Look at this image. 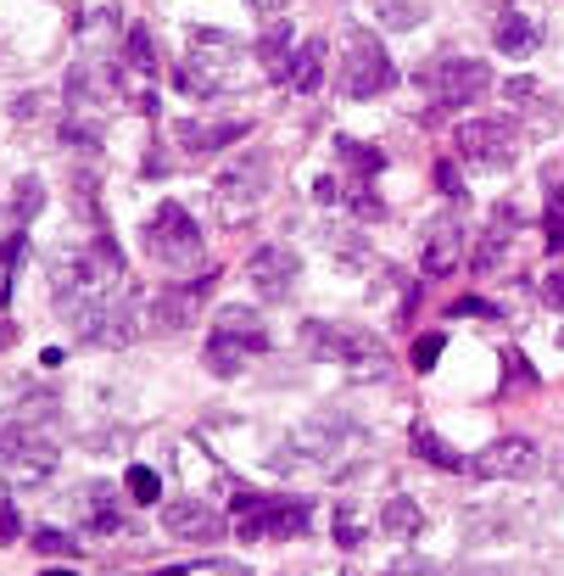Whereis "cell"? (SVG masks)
<instances>
[{"instance_id": "23", "label": "cell", "mask_w": 564, "mask_h": 576, "mask_svg": "<svg viewBox=\"0 0 564 576\" xmlns=\"http://www.w3.org/2000/svg\"><path fill=\"white\" fill-rule=\"evenodd\" d=\"M381 532H392L397 543H414V537L425 532V510H419L414 499H386V510H381Z\"/></svg>"}, {"instance_id": "48", "label": "cell", "mask_w": 564, "mask_h": 576, "mask_svg": "<svg viewBox=\"0 0 564 576\" xmlns=\"http://www.w3.org/2000/svg\"><path fill=\"white\" fill-rule=\"evenodd\" d=\"M503 7H509V0H503Z\"/></svg>"}, {"instance_id": "20", "label": "cell", "mask_w": 564, "mask_h": 576, "mask_svg": "<svg viewBox=\"0 0 564 576\" xmlns=\"http://www.w3.org/2000/svg\"><path fill=\"white\" fill-rule=\"evenodd\" d=\"M286 85L297 96H313L324 85V40H302L297 56H291V73H286Z\"/></svg>"}, {"instance_id": "47", "label": "cell", "mask_w": 564, "mask_h": 576, "mask_svg": "<svg viewBox=\"0 0 564 576\" xmlns=\"http://www.w3.org/2000/svg\"><path fill=\"white\" fill-rule=\"evenodd\" d=\"M168 576H184V570H168Z\"/></svg>"}, {"instance_id": "38", "label": "cell", "mask_w": 564, "mask_h": 576, "mask_svg": "<svg viewBox=\"0 0 564 576\" xmlns=\"http://www.w3.org/2000/svg\"><path fill=\"white\" fill-rule=\"evenodd\" d=\"M381 18L386 23H419V7H408V0H381Z\"/></svg>"}, {"instance_id": "14", "label": "cell", "mask_w": 564, "mask_h": 576, "mask_svg": "<svg viewBox=\"0 0 564 576\" xmlns=\"http://www.w3.org/2000/svg\"><path fill=\"white\" fill-rule=\"evenodd\" d=\"M268 185H274V169H268V151H246L241 162H230V169L219 174V202H257V196H268Z\"/></svg>"}, {"instance_id": "42", "label": "cell", "mask_w": 564, "mask_h": 576, "mask_svg": "<svg viewBox=\"0 0 564 576\" xmlns=\"http://www.w3.org/2000/svg\"><path fill=\"white\" fill-rule=\"evenodd\" d=\"M12 275H18V264H7V258H0V308L12 302Z\"/></svg>"}, {"instance_id": "22", "label": "cell", "mask_w": 564, "mask_h": 576, "mask_svg": "<svg viewBox=\"0 0 564 576\" xmlns=\"http://www.w3.org/2000/svg\"><path fill=\"white\" fill-rule=\"evenodd\" d=\"M84 510H89V532H124V515H118V487L113 481H89L84 492Z\"/></svg>"}, {"instance_id": "34", "label": "cell", "mask_w": 564, "mask_h": 576, "mask_svg": "<svg viewBox=\"0 0 564 576\" xmlns=\"http://www.w3.org/2000/svg\"><path fill=\"white\" fill-rule=\"evenodd\" d=\"M18 537H23V515H18L12 499H0V548H12Z\"/></svg>"}, {"instance_id": "39", "label": "cell", "mask_w": 564, "mask_h": 576, "mask_svg": "<svg viewBox=\"0 0 564 576\" xmlns=\"http://www.w3.org/2000/svg\"><path fill=\"white\" fill-rule=\"evenodd\" d=\"M503 370H509V381H531V386H536V370H525V359H520L514 348L503 353Z\"/></svg>"}, {"instance_id": "6", "label": "cell", "mask_w": 564, "mask_h": 576, "mask_svg": "<svg viewBox=\"0 0 564 576\" xmlns=\"http://www.w3.org/2000/svg\"><path fill=\"white\" fill-rule=\"evenodd\" d=\"M397 85V67L386 56V45L374 40L369 29H352L347 34V62H341V96L347 102H374Z\"/></svg>"}, {"instance_id": "12", "label": "cell", "mask_w": 564, "mask_h": 576, "mask_svg": "<svg viewBox=\"0 0 564 576\" xmlns=\"http://www.w3.org/2000/svg\"><path fill=\"white\" fill-rule=\"evenodd\" d=\"M73 324H78L84 342H96V348H124V342L135 337V308L102 297V302H89V313H78Z\"/></svg>"}, {"instance_id": "7", "label": "cell", "mask_w": 564, "mask_h": 576, "mask_svg": "<svg viewBox=\"0 0 564 576\" xmlns=\"http://www.w3.org/2000/svg\"><path fill=\"white\" fill-rule=\"evenodd\" d=\"M458 151L469 162H481V169H514V157H520V135L509 118H469L458 124Z\"/></svg>"}, {"instance_id": "8", "label": "cell", "mask_w": 564, "mask_h": 576, "mask_svg": "<svg viewBox=\"0 0 564 576\" xmlns=\"http://www.w3.org/2000/svg\"><path fill=\"white\" fill-rule=\"evenodd\" d=\"M313 526V504L308 499H263L246 521H235V537L257 543V537H274V543H291Z\"/></svg>"}, {"instance_id": "31", "label": "cell", "mask_w": 564, "mask_h": 576, "mask_svg": "<svg viewBox=\"0 0 564 576\" xmlns=\"http://www.w3.org/2000/svg\"><path fill=\"white\" fill-rule=\"evenodd\" d=\"M363 537H369V532H363V521L341 504V510H336V543H341V548H363Z\"/></svg>"}, {"instance_id": "49", "label": "cell", "mask_w": 564, "mask_h": 576, "mask_svg": "<svg viewBox=\"0 0 564 576\" xmlns=\"http://www.w3.org/2000/svg\"><path fill=\"white\" fill-rule=\"evenodd\" d=\"M558 342H564V337H558Z\"/></svg>"}, {"instance_id": "30", "label": "cell", "mask_w": 564, "mask_h": 576, "mask_svg": "<svg viewBox=\"0 0 564 576\" xmlns=\"http://www.w3.org/2000/svg\"><path fill=\"white\" fill-rule=\"evenodd\" d=\"M34 548H40V554H56V559H73V554H78V537H67L62 526H40V532H34Z\"/></svg>"}, {"instance_id": "19", "label": "cell", "mask_w": 564, "mask_h": 576, "mask_svg": "<svg viewBox=\"0 0 564 576\" xmlns=\"http://www.w3.org/2000/svg\"><path fill=\"white\" fill-rule=\"evenodd\" d=\"M492 45H498L503 56H514V62H520V56H531V51L542 45V29H536L531 18H520V12H503V18H498V29H492Z\"/></svg>"}, {"instance_id": "4", "label": "cell", "mask_w": 564, "mask_h": 576, "mask_svg": "<svg viewBox=\"0 0 564 576\" xmlns=\"http://www.w3.org/2000/svg\"><path fill=\"white\" fill-rule=\"evenodd\" d=\"M419 85L430 96V118H441V113H458L476 96H487L498 78H492V67L481 56H430L419 67Z\"/></svg>"}, {"instance_id": "33", "label": "cell", "mask_w": 564, "mask_h": 576, "mask_svg": "<svg viewBox=\"0 0 564 576\" xmlns=\"http://www.w3.org/2000/svg\"><path fill=\"white\" fill-rule=\"evenodd\" d=\"M430 185L441 191V196H453V202H464V180H458V169H453V162L441 157L436 162V169H430Z\"/></svg>"}, {"instance_id": "13", "label": "cell", "mask_w": 564, "mask_h": 576, "mask_svg": "<svg viewBox=\"0 0 564 576\" xmlns=\"http://www.w3.org/2000/svg\"><path fill=\"white\" fill-rule=\"evenodd\" d=\"M246 275H252V286H257V291H268V302H279V297H291V286H297L302 264H297L291 246H257L252 264H246Z\"/></svg>"}, {"instance_id": "1", "label": "cell", "mask_w": 564, "mask_h": 576, "mask_svg": "<svg viewBox=\"0 0 564 576\" xmlns=\"http://www.w3.org/2000/svg\"><path fill=\"white\" fill-rule=\"evenodd\" d=\"M241 73V45L235 34H219V29H196L191 51H184V62L173 67V85L184 96H213V90H230Z\"/></svg>"}, {"instance_id": "17", "label": "cell", "mask_w": 564, "mask_h": 576, "mask_svg": "<svg viewBox=\"0 0 564 576\" xmlns=\"http://www.w3.org/2000/svg\"><path fill=\"white\" fill-rule=\"evenodd\" d=\"M252 353H268V342H246V337H230V331H213L207 337V348H202V364L213 370V375H241L246 370V359Z\"/></svg>"}, {"instance_id": "18", "label": "cell", "mask_w": 564, "mask_h": 576, "mask_svg": "<svg viewBox=\"0 0 564 576\" xmlns=\"http://www.w3.org/2000/svg\"><path fill=\"white\" fill-rule=\"evenodd\" d=\"M207 286H213V280L202 275L196 286H184V291H162V297H157L151 324H157V331H184V324L196 319V302H202V291H207Z\"/></svg>"}, {"instance_id": "35", "label": "cell", "mask_w": 564, "mask_h": 576, "mask_svg": "<svg viewBox=\"0 0 564 576\" xmlns=\"http://www.w3.org/2000/svg\"><path fill=\"white\" fill-rule=\"evenodd\" d=\"M536 291H542V302H547V308H558V313H564V269H547Z\"/></svg>"}, {"instance_id": "26", "label": "cell", "mask_w": 564, "mask_h": 576, "mask_svg": "<svg viewBox=\"0 0 564 576\" xmlns=\"http://www.w3.org/2000/svg\"><path fill=\"white\" fill-rule=\"evenodd\" d=\"M414 454H419L425 465H436V470H464V459H458L430 426H414Z\"/></svg>"}, {"instance_id": "15", "label": "cell", "mask_w": 564, "mask_h": 576, "mask_svg": "<svg viewBox=\"0 0 564 576\" xmlns=\"http://www.w3.org/2000/svg\"><path fill=\"white\" fill-rule=\"evenodd\" d=\"M458 258H464V230H458V218H436V224H425V246H419L425 275H453Z\"/></svg>"}, {"instance_id": "21", "label": "cell", "mask_w": 564, "mask_h": 576, "mask_svg": "<svg viewBox=\"0 0 564 576\" xmlns=\"http://www.w3.org/2000/svg\"><path fill=\"white\" fill-rule=\"evenodd\" d=\"M336 157L352 169V185H374V174H386V151H374L352 135H336Z\"/></svg>"}, {"instance_id": "27", "label": "cell", "mask_w": 564, "mask_h": 576, "mask_svg": "<svg viewBox=\"0 0 564 576\" xmlns=\"http://www.w3.org/2000/svg\"><path fill=\"white\" fill-rule=\"evenodd\" d=\"M219 331H230V337H246V342H268V331H263L257 308H219Z\"/></svg>"}, {"instance_id": "16", "label": "cell", "mask_w": 564, "mask_h": 576, "mask_svg": "<svg viewBox=\"0 0 564 576\" xmlns=\"http://www.w3.org/2000/svg\"><path fill=\"white\" fill-rule=\"evenodd\" d=\"M246 129L252 124H241V118H230V124H179L173 129V140H179V151H191V157H207V151H224V146H235V140H246Z\"/></svg>"}, {"instance_id": "46", "label": "cell", "mask_w": 564, "mask_h": 576, "mask_svg": "<svg viewBox=\"0 0 564 576\" xmlns=\"http://www.w3.org/2000/svg\"><path fill=\"white\" fill-rule=\"evenodd\" d=\"M553 470H558V481H564V454H558V459H553Z\"/></svg>"}, {"instance_id": "28", "label": "cell", "mask_w": 564, "mask_h": 576, "mask_svg": "<svg viewBox=\"0 0 564 576\" xmlns=\"http://www.w3.org/2000/svg\"><path fill=\"white\" fill-rule=\"evenodd\" d=\"M124 492H129L135 504H157V499H162V481H157V470H151V465H129Z\"/></svg>"}, {"instance_id": "25", "label": "cell", "mask_w": 564, "mask_h": 576, "mask_svg": "<svg viewBox=\"0 0 564 576\" xmlns=\"http://www.w3.org/2000/svg\"><path fill=\"white\" fill-rule=\"evenodd\" d=\"M124 62H129V73H135V85H151L157 56H151V34H146V29H129V34H124Z\"/></svg>"}, {"instance_id": "45", "label": "cell", "mask_w": 564, "mask_h": 576, "mask_svg": "<svg viewBox=\"0 0 564 576\" xmlns=\"http://www.w3.org/2000/svg\"><path fill=\"white\" fill-rule=\"evenodd\" d=\"M40 576H73V570H67V565H56V570H40Z\"/></svg>"}, {"instance_id": "24", "label": "cell", "mask_w": 564, "mask_h": 576, "mask_svg": "<svg viewBox=\"0 0 564 576\" xmlns=\"http://www.w3.org/2000/svg\"><path fill=\"white\" fill-rule=\"evenodd\" d=\"M291 56H297V45H291V29H286V23H274V29L257 40V62H263L274 78L291 73Z\"/></svg>"}, {"instance_id": "44", "label": "cell", "mask_w": 564, "mask_h": 576, "mask_svg": "<svg viewBox=\"0 0 564 576\" xmlns=\"http://www.w3.org/2000/svg\"><path fill=\"white\" fill-rule=\"evenodd\" d=\"M252 7H257V12H279V7H286V0H252Z\"/></svg>"}, {"instance_id": "43", "label": "cell", "mask_w": 564, "mask_h": 576, "mask_svg": "<svg viewBox=\"0 0 564 576\" xmlns=\"http://www.w3.org/2000/svg\"><path fill=\"white\" fill-rule=\"evenodd\" d=\"M12 342H18V324H12V319H0V353H7Z\"/></svg>"}, {"instance_id": "11", "label": "cell", "mask_w": 564, "mask_h": 576, "mask_svg": "<svg viewBox=\"0 0 564 576\" xmlns=\"http://www.w3.org/2000/svg\"><path fill=\"white\" fill-rule=\"evenodd\" d=\"M162 532H168V537H179V543L207 548V543H219V537L230 532V521H224L213 504H202V499H179V504H168V510H162Z\"/></svg>"}, {"instance_id": "36", "label": "cell", "mask_w": 564, "mask_h": 576, "mask_svg": "<svg viewBox=\"0 0 564 576\" xmlns=\"http://www.w3.org/2000/svg\"><path fill=\"white\" fill-rule=\"evenodd\" d=\"M503 96H509L514 107H531V102H536V78H503Z\"/></svg>"}, {"instance_id": "37", "label": "cell", "mask_w": 564, "mask_h": 576, "mask_svg": "<svg viewBox=\"0 0 564 576\" xmlns=\"http://www.w3.org/2000/svg\"><path fill=\"white\" fill-rule=\"evenodd\" d=\"M447 313H453V319H487V313H498V308H492V302H481V297H458Z\"/></svg>"}, {"instance_id": "3", "label": "cell", "mask_w": 564, "mask_h": 576, "mask_svg": "<svg viewBox=\"0 0 564 576\" xmlns=\"http://www.w3.org/2000/svg\"><path fill=\"white\" fill-rule=\"evenodd\" d=\"M302 348H308L313 359L347 364L352 375H386V370H392L381 337L358 331V324H336V319H308V324H302Z\"/></svg>"}, {"instance_id": "2", "label": "cell", "mask_w": 564, "mask_h": 576, "mask_svg": "<svg viewBox=\"0 0 564 576\" xmlns=\"http://www.w3.org/2000/svg\"><path fill=\"white\" fill-rule=\"evenodd\" d=\"M56 459H62V448L40 426V408H29V415H0V476L40 481L45 470H56Z\"/></svg>"}, {"instance_id": "40", "label": "cell", "mask_w": 564, "mask_h": 576, "mask_svg": "<svg viewBox=\"0 0 564 576\" xmlns=\"http://www.w3.org/2000/svg\"><path fill=\"white\" fill-rule=\"evenodd\" d=\"M441 576H514V570H503V565H453Z\"/></svg>"}, {"instance_id": "5", "label": "cell", "mask_w": 564, "mask_h": 576, "mask_svg": "<svg viewBox=\"0 0 564 576\" xmlns=\"http://www.w3.org/2000/svg\"><path fill=\"white\" fill-rule=\"evenodd\" d=\"M146 253L162 269H173V275H196L202 280V230H196V218L184 213L179 202H162L146 218Z\"/></svg>"}, {"instance_id": "10", "label": "cell", "mask_w": 564, "mask_h": 576, "mask_svg": "<svg viewBox=\"0 0 564 576\" xmlns=\"http://www.w3.org/2000/svg\"><path fill=\"white\" fill-rule=\"evenodd\" d=\"M118 85H124V67L107 62V56H89L67 73V102L84 113V107H113L118 102Z\"/></svg>"}, {"instance_id": "32", "label": "cell", "mask_w": 564, "mask_h": 576, "mask_svg": "<svg viewBox=\"0 0 564 576\" xmlns=\"http://www.w3.org/2000/svg\"><path fill=\"white\" fill-rule=\"evenodd\" d=\"M441 348H447L441 337H419V342H414V353H408V364H414L419 375H430V370H436V359H441Z\"/></svg>"}, {"instance_id": "29", "label": "cell", "mask_w": 564, "mask_h": 576, "mask_svg": "<svg viewBox=\"0 0 564 576\" xmlns=\"http://www.w3.org/2000/svg\"><path fill=\"white\" fill-rule=\"evenodd\" d=\"M40 202H45V185H40L34 174H23V180H18V196H12V218H18V224H23V218H34V213H40Z\"/></svg>"}, {"instance_id": "41", "label": "cell", "mask_w": 564, "mask_h": 576, "mask_svg": "<svg viewBox=\"0 0 564 576\" xmlns=\"http://www.w3.org/2000/svg\"><path fill=\"white\" fill-rule=\"evenodd\" d=\"M162 174H168V151L151 146V157H146V180H162Z\"/></svg>"}, {"instance_id": "9", "label": "cell", "mask_w": 564, "mask_h": 576, "mask_svg": "<svg viewBox=\"0 0 564 576\" xmlns=\"http://www.w3.org/2000/svg\"><path fill=\"white\" fill-rule=\"evenodd\" d=\"M469 470L492 476V481H531L542 470V448L531 437H498V442H487L476 459H469Z\"/></svg>"}]
</instances>
